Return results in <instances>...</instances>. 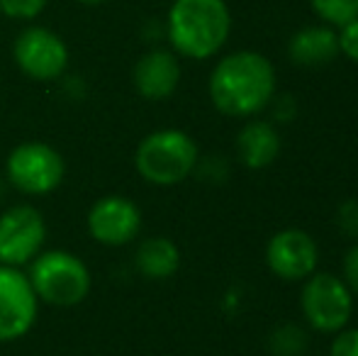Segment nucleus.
<instances>
[{
  "label": "nucleus",
  "mask_w": 358,
  "mask_h": 356,
  "mask_svg": "<svg viewBox=\"0 0 358 356\" xmlns=\"http://www.w3.org/2000/svg\"><path fill=\"white\" fill-rule=\"evenodd\" d=\"M208 93L215 108L227 118H251L273 103L275 69L259 52H231L215 64Z\"/></svg>",
  "instance_id": "f257e3e1"
},
{
  "label": "nucleus",
  "mask_w": 358,
  "mask_h": 356,
  "mask_svg": "<svg viewBox=\"0 0 358 356\" xmlns=\"http://www.w3.org/2000/svg\"><path fill=\"white\" fill-rule=\"evenodd\" d=\"M231 32L227 0H173L166 13V37L171 52L205 62L224 49Z\"/></svg>",
  "instance_id": "f03ea898"
},
{
  "label": "nucleus",
  "mask_w": 358,
  "mask_h": 356,
  "mask_svg": "<svg viewBox=\"0 0 358 356\" xmlns=\"http://www.w3.org/2000/svg\"><path fill=\"white\" fill-rule=\"evenodd\" d=\"M198 144L183 129H156L146 134L134 152V166L146 183L171 188L183 183L198 166Z\"/></svg>",
  "instance_id": "7ed1b4c3"
},
{
  "label": "nucleus",
  "mask_w": 358,
  "mask_h": 356,
  "mask_svg": "<svg viewBox=\"0 0 358 356\" xmlns=\"http://www.w3.org/2000/svg\"><path fill=\"white\" fill-rule=\"evenodd\" d=\"M29 283L39 303L52 308H73L80 305L90 293V271L80 257L64 249L39 252L29 262Z\"/></svg>",
  "instance_id": "20e7f679"
},
{
  "label": "nucleus",
  "mask_w": 358,
  "mask_h": 356,
  "mask_svg": "<svg viewBox=\"0 0 358 356\" xmlns=\"http://www.w3.org/2000/svg\"><path fill=\"white\" fill-rule=\"evenodd\" d=\"M13 62L32 81H57L66 73L71 52L59 32L44 24L29 22L13 42Z\"/></svg>",
  "instance_id": "39448f33"
},
{
  "label": "nucleus",
  "mask_w": 358,
  "mask_h": 356,
  "mask_svg": "<svg viewBox=\"0 0 358 356\" xmlns=\"http://www.w3.org/2000/svg\"><path fill=\"white\" fill-rule=\"evenodd\" d=\"M5 176L15 190L24 195H47L66 176L64 157L44 142H22L8 154Z\"/></svg>",
  "instance_id": "423d86ee"
},
{
  "label": "nucleus",
  "mask_w": 358,
  "mask_h": 356,
  "mask_svg": "<svg viewBox=\"0 0 358 356\" xmlns=\"http://www.w3.org/2000/svg\"><path fill=\"white\" fill-rule=\"evenodd\" d=\"M300 308L310 327L317 332L336 334L354 315V293L339 276L312 273L302 285Z\"/></svg>",
  "instance_id": "0eeeda50"
},
{
  "label": "nucleus",
  "mask_w": 358,
  "mask_h": 356,
  "mask_svg": "<svg viewBox=\"0 0 358 356\" xmlns=\"http://www.w3.org/2000/svg\"><path fill=\"white\" fill-rule=\"evenodd\" d=\"M47 222L34 205H13L0 215V266H27L44 247Z\"/></svg>",
  "instance_id": "6e6552de"
},
{
  "label": "nucleus",
  "mask_w": 358,
  "mask_h": 356,
  "mask_svg": "<svg viewBox=\"0 0 358 356\" xmlns=\"http://www.w3.org/2000/svg\"><path fill=\"white\" fill-rule=\"evenodd\" d=\"M39 298L27 273L17 266H0V344H13L34 327Z\"/></svg>",
  "instance_id": "1a4fd4ad"
},
{
  "label": "nucleus",
  "mask_w": 358,
  "mask_h": 356,
  "mask_svg": "<svg viewBox=\"0 0 358 356\" xmlns=\"http://www.w3.org/2000/svg\"><path fill=\"white\" fill-rule=\"evenodd\" d=\"M88 232L103 247H124L142 232V210L132 198L105 195L90 205Z\"/></svg>",
  "instance_id": "9d476101"
},
{
  "label": "nucleus",
  "mask_w": 358,
  "mask_h": 356,
  "mask_svg": "<svg viewBox=\"0 0 358 356\" xmlns=\"http://www.w3.org/2000/svg\"><path fill=\"white\" fill-rule=\"evenodd\" d=\"M320 249L312 234L302 229H283L273 234L266 247V264L283 280H305L315 273Z\"/></svg>",
  "instance_id": "9b49d317"
},
{
  "label": "nucleus",
  "mask_w": 358,
  "mask_h": 356,
  "mask_svg": "<svg viewBox=\"0 0 358 356\" xmlns=\"http://www.w3.org/2000/svg\"><path fill=\"white\" fill-rule=\"evenodd\" d=\"M134 90L144 100H166L178 90L180 62L178 54L171 49H149L137 59L132 69Z\"/></svg>",
  "instance_id": "f8f14e48"
},
{
  "label": "nucleus",
  "mask_w": 358,
  "mask_h": 356,
  "mask_svg": "<svg viewBox=\"0 0 358 356\" xmlns=\"http://www.w3.org/2000/svg\"><path fill=\"white\" fill-rule=\"evenodd\" d=\"M287 57L295 66L302 69L327 66L339 57L336 32L329 24H312V27L297 29L287 42Z\"/></svg>",
  "instance_id": "ddd939ff"
},
{
  "label": "nucleus",
  "mask_w": 358,
  "mask_h": 356,
  "mask_svg": "<svg viewBox=\"0 0 358 356\" xmlns=\"http://www.w3.org/2000/svg\"><path fill=\"white\" fill-rule=\"evenodd\" d=\"M280 154V134L271 122L254 120L236 134V157L251 171L271 166Z\"/></svg>",
  "instance_id": "4468645a"
},
{
  "label": "nucleus",
  "mask_w": 358,
  "mask_h": 356,
  "mask_svg": "<svg viewBox=\"0 0 358 356\" xmlns=\"http://www.w3.org/2000/svg\"><path fill=\"white\" fill-rule=\"evenodd\" d=\"M137 271L144 278L151 280H166L178 271L180 266V252L173 239L169 237H149L139 244L134 254Z\"/></svg>",
  "instance_id": "2eb2a0df"
},
{
  "label": "nucleus",
  "mask_w": 358,
  "mask_h": 356,
  "mask_svg": "<svg viewBox=\"0 0 358 356\" xmlns=\"http://www.w3.org/2000/svg\"><path fill=\"white\" fill-rule=\"evenodd\" d=\"M310 5L329 27H341L358 17V0H310Z\"/></svg>",
  "instance_id": "dca6fc26"
},
{
  "label": "nucleus",
  "mask_w": 358,
  "mask_h": 356,
  "mask_svg": "<svg viewBox=\"0 0 358 356\" xmlns=\"http://www.w3.org/2000/svg\"><path fill=\"white\" fill-rule=\"evenodd\" d=\"M268 347L275 356H300L307 347V334L295 325H283L271 334Z\"/></svg>",
  "instance_id": "f3484780"
},
{
  "label": "nucleus",
  "mask_w": 358,
  "mask_h": 356,
  "mask_svg": "<svg viewBox=\"0 0 358 356\" xmlns=\"http://www.w3.org/2000/svg\"><path fill=\"white\" fill-rule=\"evenodd\" d=\"M49 8V0H0V15L13 22H34Z\"/></svg>",
  "instance_id": "a211bd4d"
},
{
  "label": "nucleus",
  "mask_w": 358,
  "mask_h": 356,
  "mask_svg": "<svg viewBox=\"0 0 358 356\" xmlns=\"http://www.w3.org/2000/svg\"><path fill=\"white\" fill-rule=\"evenodd\" d=\"M336 42H339V54L358 64V17L341 24L336 32Z\"/></svg>",
  "instance_id": "6ab92c4d"
},
{
  "label": "nucleus",
  "mask_w": 358,
  "mask_h": 356,
  "mask_svg": "<svg viewBox=\"0 0 358 356\" xmlns=\"http://www.w3.org/2000/svg\"><path fill=\"white\" fill-rule=\"evenodd\" d=\"M336 225L344 234L358 237V200H344L336 210Z\"/></svg>",
  "instance_id": "aec40b11"
},
{
  "label": "nucleus",
  "mask_w": 358,
  "mask_h": 356,
  "mask_svg": "<svg viewBox=\"0 0 358 356\" xmlns=\"http://www.w3.org/2000/svg\"><path fill=\"white\" fill-rule=\"evenodd\" d=\"M329 356H358V329H339L331 342Z\"/></svg>",
  "instance_id": "412c9836"
},
{
  "label": "nucleus",
  "mask_w": 358,
  "mask_h": 356,
  "mask_svg": "<svg viewBox=\"0 0 358 356\" xmlns=\"http://www.w3.org/2000/svg\"><path fill=\"white\" fill-rule=\"evenodd\" d=\"M344 283L351 288V293L358 295V242L344 257Z\"/></svg>",
  "instance_id": "4be33fe9"
},
{
  "label": "nucleus",
  "mask_w": 358,
  "mask_h": 356,
  "mask_svg": "<svg viewBox=\"0 0 358 356\" xmlns=\"http://www.w3.org/2000/svg\"><path fill=\"white\" fill-rule=\"evenodd\" d=\"M73 3H78V5H88V8H93V5H103V3H108V0H73Z\"/></svg>",
  "instance_id": "5701e85b"
}]
</instances>
